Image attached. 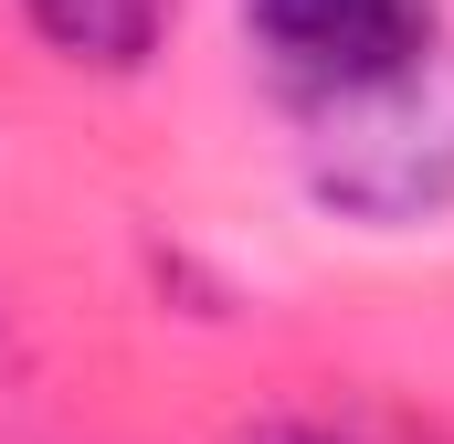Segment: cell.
<instances>
[{"instance_id": "1", "label": "cell", "mask_w": 454, "mask_h": 444, "mask_svg": "<svg viewBox=\"0 0 454 444\" xmlns=\"http://www.w3.org/2000/svg\"><path fill=\"white\" fill-rule=\"evenodd\" d=\"M296 127H307L296 170L339 222H370V233L444 222L454 212V32L348 96L296 107Z\"/></svg>"}, {"instance_id": "2", "label": "cell", "mask_w": 454, "mask_h": 444, "mask_svg": "<svg viewBox=\"0 0 454 444\" xmlns=\"http://www.w3.org/2000/svg\"><path fill=\"white\" fill-rule=\"evenodd\" d=\"M243 43L286 107L348 96L444 43V0H243Z\"/></svg>"}, {"instance_id": "3", "label": "cell", "mask_w": 454, "mask_h": 444, "mask_svg": "<svg viewBox=\"0 0 454 444\" xmlns=\"http://www.w3.org/2000/svg\"><path fill=\"white\" fill-rule=\"evenodd\" d=\"M11 11L74 75H148L159 43H169V21H180V0H11Z\"/></svg>"}, {"instance_id": "4", "label": "cell", "mask_w": 454, "mask_h": 444, "mask_svg": "<svg viewBox=\"0 0 454 444\" xmlns=\"http://www.w3.org/2000/svg\"><path fill=\"white\" fill-rule=\"evenodd\" d=\"M254 444H348V434H328V424H264Z\"/></svg>"}]
</instances>
